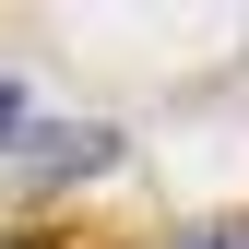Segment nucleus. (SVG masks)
I'll list each match as a JSON object with an SVG mask.
<instances>
[{
	"label": "nucleus",
	"instance_id": "obj_1",
	"mask_svg": "<svg viewBox=\"0 0 249 249\" xmlns=\"http://www.w3.org/2000/svg\"><path fill=\"white\" fill-rule=\"evenodd\" d=\"M12 154H24V178H48V190H71V178H107V166H119L131 142H119L107 119H36V131H24Z\"/></svg>",
	"mask_w": 249,
	"mask_h": 249
},
{
	"label": "nucleus",
	"instance_id": "obj_2",
	"mask_svg": "<svg viewBox=\"0 0 249 249\" xmlns=\"http://www.w3.org/2000/svg\"><path fill=\"white\" fill-rule=\"evenodd\" d=\"M24 131H36V95H24V71H0V154H12Z\"/></svg>",
	"mask_w": 249,
	"mask_h": 249
},
{
	"label": "nucleus",
	"instance_id": "obj_3",
	"mask_svg": "<svg viewBox=\"0 0 249 249\" xmlns=\"http://www.w3.org/2000/svg\"><path fill=\"white\" fill-rule=\"evenodd\" d=\"M178 249H249V237H178Z\"/></svg>",
	"mask_w": 249,
	"mask_h": 249
}]
</instances>
